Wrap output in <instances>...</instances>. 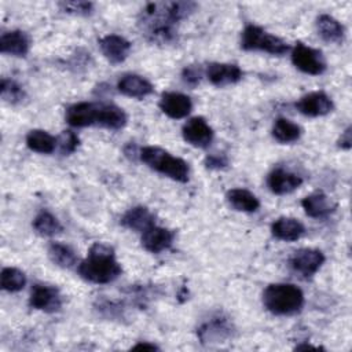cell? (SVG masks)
Wrapping results in <instances>:
<instances>
[{"mask_svg": "<svg viewBox=\"0 0 352 352\" xmlns=\"http://www.w3.org/2000/svg\"><path fill=\"white\" fill-rule=\"evenodd\" d=\"M59 142V150L63 155H69L76 151L78 147V136L73 131H63L58 139Z\"/></svg>", "mask_w": 352, "mask_h": 352, "instance_id": "obj_33", "label": "cell"}, {"mask_svg": "<svg viewBox=\"0 0 352 352\" xmlns=\"http://www.w3.org/2000/svg\"><path fill=\"white\" fill-rule=\"evenodd\" d=\"M139 158L151 169L176 180L180 183H186L188 180L190 168L188 164L165 151L161 147L146 146L139 150Z\"/></svg>", "mask_w": 352, "mask_h": 352, "instance_id": "obj_4", "label": "cell"}, {"mask_svg": "<svg viewBox=\"0 0 352 352\" xmlns=\"http://www.w3.org/2000/svg\"><path fill=\"white\" fill-rule=\"evenodd\" d=\"M293 65L302 73L311 76H319L326 70V60L319 50L307 47L302 43H297L292 51Z\"/></svg>", "mask_w": 352, "mask_h": 352, "instance_id": "obj_6", "label": "cell"}, {"mask_svg": "<svg viewBox=\"0 0 352 352\" xmlns=\"http://www.w3.org/2000/svg\"><path fill=\"white\" fill-rule=\"evenodd\" d=\"M263 302L274 315H293L302 308L304 294L292 283H272L265 287Z\"/></svg>", "mask_w": 352, "mask_h": 352, "instance_id": "obj_3", "label": "cell"}, {"mask_svg": "<svg viewBox=\"0 0 352 352\" xmlns=\"http://www.w3.org/2000/svg\"><path fill=\"white\" fill-rule=\"evenodd\" d=\"M56 139L43 129H32L26 135V144L30 150L40 154H50L55 150Z\"/></svg>", "mask_w": 352, "mask_h": 352, "instance_id": "obj_26", "label": "cell"}, {"mask_svg": "<svg viewBox=\"0 0 352 352\" xmlns=\"http://www.w3.org/2000/svg\"><path fill=\"white\" fill-rule=\"evenodd\" d=\"M297 110L308 117H320L333 110V102L324 92H311L304 95L297 103Z\"/></svg>", "mask_w": 352, "mask_h": 352, "instance_id": "obj_11", "label": "cell"}, {"mask_svg": "<svg viewBox=\"0 0 352 352\" xmlns=\"http://www.w3.org/2000/svg\"><path fill=\"white\" fill-rule=\"evenodd\" d=\"M241 48L246 51H264L272 55H283L289 45L279 37L256 25H248L241 36Z\"/></svg>", "mask_w": 352, "mask_h": 352, "instance_id": "obj_5", "label": "cell"}, {"mask_svg": "<svg viewBox=\"0 0 352 352\" xmlns=\"http://www.w3.org/2000/svg\"><path fill=\"white\" fill-rule=\"evenodd\" d=\"M243 76L241 67L235 63H219L213 62L208 65L206 77L216 87H224L238 82Z\"/></svg>", "mask_w": 352, "mask_h": 352, "instance_id": "obj_13", "label": "cell"}, {"mask_svg": "<svg viewBox=\"0 0 352 352\" xmlns=\"http://www.w3.org/2000/svg\"><path fill=\"white\" fill-rule=\"evenodd\" d=\"M318 34L327 43H341L345 36L344 26L331 15L322 14L316 18Z\"/></svg>", "mask_w": 352, "mask_h": 352, "instance_id": "obj_23", "label": "cell"}, {"mask_svg": "<svg viewBox=\"0 0 352 352\" xmlns=\"http://www.w3.org/2000/svg\"><path fill=\"white\" fill-rule=\"evenodd\" d=\"M272 136L280 143H292L300 139L301 128L287 118H278L272 126Z\"/></svg>", "mask_w": 352, "mask_h": 352, "instance_id": "obj_28", "label": "cell"}, {"mask_svg": "<svg viewBox=\"0 0 352 352\" xmlns=\"http://www.w3.org/2000/svg\"><path fill=\"white\" fill-rule=\"evenodd\" d=\"M117 88L121 94L129 96V98H144L150 94H153L154 87L153 84L146 80L144 77L139 76V74H133V73H128L124 74L118 82H117Z\"/></svg>", "mask_w": 352, "mask_h": 352, "instance_id": "obj_20", "label": "cell"}, {"mask_svg": "<svg viewBox=\"0 0 352 352\" xmlns=\"http://www.w3.org/2000/svg\"><path fill=\"white\" fill-rule=\"evenodd\" d=\"M323 263L324 254L320 250L311 248L298 249L289 258V265L292 270L304 278H309L318 272Z\"/></svg>", "mask_w": 352, "mask_h": 352, "instance_id": "obj_8", "label": "cell"}, {"mask_svg": "<svg viewBox=\"0 0 352 352\" xmlns=\"http://www.w3.org/2000/svg\"><path fill=\"white\" fill-rule=\"evenodd\" d=\"M228 165V158L224 154H210L205 158V166L209 169H223Z\"/></svg>", "mask_w": 352, "mask_h": 352, "instance_id": "obj_35", "label": "cell"}, {"mask_svg": "<svg viewBox=\"0 0 352 352\" xmlns=\"http://www.w3.org/2000/svg\"><path fill=\"white\" fill-rule=\"evenodd\" d=\"M99 47L104 58L113 63H121L126 59L129 51H131V43L118 34H107L99 40Z\"/></svg>", "mask_w": 352, "mask_h": 352, "instance_id": "obj_12", "label": "cell"}, {"mask_svg": "<svg viewBox=\"0 0 352 352\" xmlns=\"http://www.w3.org/2000/svg\"><path fill=\"white\" fill-rule=\"evenodd\" d=\"M29 304L38 311L55 312L62 307V297L55 286L36 283L32 289Z\"/></svg>", "mask_w": 352, "mask_h": 352, "instance_id": "obj_10", "label": "cell"}, {"mask_svg": "<svg viewBox=\"0 0 352 352\" xmlns=\"http://www.w3.org/2000/svg\"><path fill=\"white\" fill-rule=\"evenodd\" d=\"M30 48V37L22 30H10L0 37V52L14 56H25Z\"/></svg>", "mask_w": 352, "mask_h": 352, "instance_id": "obj_19", "label": "cell"}, {"mask_svg": "<svg viewBox=\"0 0 352 352\" xmlns=\"http://www.w3.org/2000/svg\"><path fill=\"white\" fill-rule=\"evenodd\" d=\"M132 349H148V351H157L158 346L154 344H148V342H139L135 346H132Z\"/></svg>", "mask_w": 352, "mask_h": 352, "instance_id": "obj_37", "label": "cell"}, {"mask_svg": "<svg viewBox=\"0 0 352 352\" xmlns=\"http://www.w3.org/2000/svg\"><path fill=\"white\" fill-rule=\"evenodd\" d=\"M202 78V69L199 65H188L182 72V80L186 85L195 88Z\"/></svg>", "mask_w": 352, "mask_h": 352, "instance_id": "obj_34", "label": "cell"}, {"mask_svg": "<svg viewBox=\"0 0 352 352\" xmlns=\"http://www.w3.org/2000/svg\"><path fill=\"white\" fill-rule=\"evenodd\" d=\"M197 10L194 1L148 3L139 14V26L147 40L157 44H170L176 40L175 25Z\"/></svg>", "mask_w": 352, "mask_h": 352, "instance_id": "obj_1", "label": "cell"}, {"mask_svg": "<svg viewBox=\"0 0 352 352\" xmlns=\"http://www.w3.org/2000/svg\"><path fill=\"white\" fill-rule=\"evenodd\" d=\"M48 256L54 264L60 268H72L77 264V256L74 250L60 242H52L48 248Z\"/></svg>", "mask_w": 352, "mask_h": 352, "instance_id": "obj_27", "label": "cell"}, {"mask_svg": "<svg viewBox=\"0 0 352 352\" xmlns=\"http://www.w3.org/2000/svg\"><path fill=\"white\" fill-rule=\"evenodd\" d=\"M96 124L109 129H121L126 124V114L113 103H102L99 104Z\"/></svg>", "mask_w": 352, "mask_h": 352, "instance_id": "obj_24", "label": "cell"}, {"mask_svg": "<svg viewBox=\"0 0 352 352\" xmlns=\"http://www.w3.org/2000/svg\"><path fill=\"white\" fill-rule=\"evenodd\" d=\"M352 146V138H351V126H348L340 136L338 139V147L344 148V150H348L351 148Z\"/></svg>", "mask_w": 352, "mask_h": 352, "instance_id": "obj_36", "label": "cell"}, {"mask_svg": "<svg viewBox=\"0 0 352 352\" xmlns=\"http://www.w3.org/2000/svg\"><path fill=\"white\" fill-rule=\"evenodd\" d=\"M121 272L122 270L116 260L113 248L100 242H96L91 246L87 258L82 260L78 265L80 276L96 285L110 283L116 280Z\"/></svg>", "mask_w": 352, "mask_h": 352, "instance_id": "obj_2", "label": "cell"}, {"mask_svg": "<svg viewBox=\"0 0 352 352\" xmlns=\"http://www.w3.org/2000/svg\"><path fill=\"white\" fill-rule=\"evenodd\" d=\"M183 139L194 147L205 148L213 140V129L202 117H192L190 118L182 129Z\"/></svg>", "mask_w": 352, "mask_h": 352, "instance_id": "obj_9", "label": "cell"}, {"mask_svg": "<svg viewBox=\"0 0 352 352\" xmlns=\"http://www.w3.org/2000/svg\"><path fill=\"white\" fill-rule=\"evenodd\" d=\"M121 224L133 231H146L154 226V214L146 206H133L121 217Z\"/></svg>", "mask_w": 352, "mask_h": 352, "instance_id": "obj_22", "label": "cell"}, {"mask_svg": "<svg viewBox=\"0 0 352 352\" xmlns=\"http://www.w3.org/2000/svg\"><path fill=\"white\" fill-rule=\"evenodd\" d=\"M26 285L25 274L14 267H6L1 271V287L7 292H19Z\"/></svg>", "mask_w": 352, "mask_h": 352, "instance_id": "obj_30", "label": "cell"}, {"mask_svg": "<svg viewBox=\"0 0 352 352\" xmlns=\"http://www.w3.org/2000/svg\"><path fill=\"white\" fill-rule=\"evenodd\" d=\"M59 7L63 12L73 15H89L94 11V4L89 1H60Z\"/></svg>", "mask_w": 352, "mask_h": 352, "instance_id": "obj_32", "label": "cell"}, {"mask_svg": "<svg viewBox=\"0 0 352 352\" xmlns=\"http://www.w3.org/2000/svg\"><path fill=\"white\" fill-rule=\"evenodd\" d=\"M301 205L305 213L314 219H323L331 214L337 208V204L333 202L331 198H329V195H326L323 191H315L307 195L301 201Z\"/></svg>", "mask_w": 352, "mask_h": 352, "instance_id": "obj_18", "label": "cell"}, {"mask_svg": "<svg viewBox=\"0 0 352 352\" xmlns=\"http://www.w3.org/2000/svg\"><path fill=\"white\" fill-rule=\"evenodd\" d=\"M307 348L308 349H318V346H314V345H309V344L308 345L305 344V345H297L296 346V349H307Z\"/></svg>", "mask_w": 352, "mask_h": 352, "instance_id": "obj_38", "label": "cell"}, {"mask_svg": "<svg viewBox=\"0 0 352 352\" xmlns=\"http://www.w3.org/2000/svg\"><path fill=\"white\" fill-rule=\"evenodd\" d=\"M234 326L228 318L223 315H214L210 319L205 320L197 330L198 338L202 344L224 342L232 336Z\"/></svg>", "mask_w": 352, "mask_h": 352, "instance_id": "obj_7", "label": "cell"}, {"mask_svg": "<svg viewBox=\"0 0 352 352\" xmlns=\"http://www.w3.org/2000/svg\"><path fill=\"white\" fill-rule=\"evenodd\" d=\"M160 109L170 118H184L192 109L191 99L180 92H165L160 100Z\"/></svg>", "mask_w": 352, "mask_h": 352, "instance_id": "obj_14", "label": "cell"}, {"mask_svg": "<svg viewBox=\"0 0 352 352\" xmlns=\"http://www.w3.org/2000/svg\"><path fill=\"white\" fill-rule=\"evenodd\" d=\"M175 234L170 230L158 227L155 224L142 232V245L147 252L151 253H161L169 249Z\"/></svg>", "mask_w": 352, "mask_h": 352, "instance_id": "obj_16", "label": "cell"}, {"mask_svg": "<svg viewBox=\"0 0 352 352\" xmlns=\"http://www.w3.org/2000/svg\"><path fill=\"white\" fill-rule=\"evenodd\" d=\"M0 94L1 98L8 103H18L25 98V92L19 84H16L14 80L3 78L0 85Z\"/></svg>", "mask_w": 352, "mask_h": 352, "instance_id": "obj_31", "label": "cell"}, {"mask_svg": "<svg viewBox=\"0 0 352 352\" xmlns=\"http://www.w3.org/2000/svg\"><path fill=\"white\" fill-rule=\"evenodd\" d=\"M227 201L228 204L239 212H256L260 208V201L257 199V197L245 190V188H232L227 192Z\"/></svg>", "mask_w": 352, "mask_h": 352, "instance_id": "obj_25", "label": "cell"}, {"mask_svg": "<svg viewBox=\"0 0 352 352\" xmlns=\"http://www.w3.org/2000/svg\"><path fill=\"white\" fill-rule=\"evenodd\" d=\"M33 228L43 236H54L63 230L59 220L47 210H41L34 217Z\"/></svg>", "mask_w": 352, "mask_h": 352, "instance_id": "obj_29", "label": "cell"}, {"mask_svg": "<svg viewBox=\"0 0 352 352\" xmlns=\"http://www.w3.org/2000/svg\"><path fill=\"white\" fill-rule=\"evenodd\" d=\"M98 111H99V104L91 103V102H78L67 107L66 121L72 126H77V128L94 125L98 122Z\"/></svg>", "mask_w": 352, "mask_h": 352, "instance_id": "obj_15", "label": "cell"}, {"mask_svg": "<svg viewBox=\"0 0 352 352\" xmlns=\"http://www.w3.org/2000/svg\"><path fill=\"white\" fill-rule=\"evenodd\" d=\"M267 184L274 194L283 195L298 188L302 184V179L301 176L293 172H289L283 168H276L268 175Z\"/></svg>", "mask_w": 352, "mask_h": 352, "instance_id": "obj_17", "label": "cell"}, {"mask_svg": "<svg viewBox=\"0 0 352 352\" xmlns=\"http://www.w3.org/2000/svg\"><path fill=\"white\" fill-rule=\"evenodd\" d=\"M304 231V226L297 219L293 217H279L271 226L272 235L285 242L300 239Z\"/></svg>", "mask_w": 352, "mask_h": 352, "instance_id": "obj_21", "label": "cell"}]
</instances>
